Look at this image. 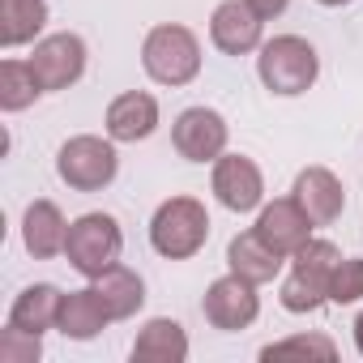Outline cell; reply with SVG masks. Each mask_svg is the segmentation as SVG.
I'll use <instances>...</instances> for the list:
<instances>
[{"label":"cell","instance_id":"obj_6","mask_svg":"<svg viewBox=\"0 0 363 363\" xmlns=\"http://www.w3.org/2000/svg\"><path fill=\"white\" fill-rule=\"evenodd\" d=\"M120 171V158H116V145L103 141V137H69L56 154V175L65 179L69 189L77 193H99L107 189Z\"/></svg>","mask_w":363,"mask_h":363},{"label":"cell","instance_id":"obj_24","mask_svg":"<svg viewBox=\"0 0 363 363\" xmlns=\"http://www.w3.org/2000/svg\"><path fill=\"white\" fill-rule=\"evenodd\" d=\"M291 354H316V359H337V346L325 333H295L286 342H274L261 350V359H291Z\"/></svg>","mask_w":363,"mask_h":363},{"label":"cell","instance_id":"obj_22","mask_svg":"<svg viewBox=\"0 0 363 363\" xmlns=\"http://www.w3.org/2000/svg\"><path fill=\"white\" fill-rule=\"evenodd\" d=\"M43 94L30 60H5L0 65V107L5 111H26L35 99Z\"/></svg>","mask_w":363,"mask_h":363},{"label":"cell","instance_id":"obj_20","mask_svg":"<svg viewBox=\"0 0 363 363\" xmlns=\"http://www.w3.org/2000/svg\"><path fill=\"white\" fill-rule=\"evenodd\" d=\"M94 286H99V299H103V308L111 312V320H128V316H137L141 303H145V282H141V274H133L128 265H111L107 274L94 278Z\"/></svg>","mask_w":363,"mask_h":363},{"label":"cell","instance_id":"obj_3","mask_svg":"<svg viewBox=\"0 0 363 363\" xmlns=\"http://www.w3.org/2000/svg\"><path fill=\"white\" fill-rule=\"evenodd\" d=\"M257 73L265 82L269 94H282V99H295L303 90H312L316 73H320V56L308 39L299 35H278L269 43H261V56H257Z\"/></svg>","mask_w":363,"mask_h":363},{"label":"cell","instance_id":"obj_14","mask_svg":"<svg viewBox=\"0 0 363 363\" xmlns=\"http://www.w3.org/2000/svg\"><path fill=\"white\" fill-rule=\"evenodd\" d=\"M22 244L35 261H52L65 252L69 244V223L60 214L56 201H30L26 206V218H22Z\"/></svg>","mask_w":363,"mask_h":363},{"label":"cell","instance_id":"obj_13","mask_svg":"<svg viewBox=\"0 0 363 363\" xmlns=\"http://www.w3.org/2000/svg\"><path fill=\"white\" fill-rule=\"evenodd\" d=\"M257 235H261L274 252H282V257L291 261V257L312 240V218L299 210L295 197H278L274 206L261 210V218H257Z\"/></svg>","mask_w":363,"mask_h":363},{"label":"cell","instance_id":"obj_15","mask_svg":"<svg viewBox=\"0 0 363 363\" xmlns=\"http://www.w3.org/2000/svg\"><path fill=\"white\" fill-rule=\"evenodd\" d=\"M158 128V103L145 90H124L107 107V137L111 141H145Z\"/></svg>","mask_w":363,"mask_h":363},{"label":"cell","instance_id":"obj_23","mask_svg":"<svg viewBox=\"0 0 363 363\" xmlns=\"http://www.w3.org/2000/svg\"><path fill=\"white\" fill-rule=\"evenodd\" d=\"M43 354V333L5 325L0 329V363H35Z\"/></svg>","mask_w":363,"mask_h":363},{"label":"cell","instance_id":"obj_7","mask_svg":"<svg viewBox=\"0 0 363 363\" xmlns=\"http://www.w3.org/2000/svg\"><path fill=\"white\" fill-rule=\"evenodd\" d=\"M30 69H35L43 94L77 86L82 73H86V39H82V35H69V30L39 39L35 52H30Z\"/></svg>","mask_w":363,"mask_h":363},{"label":"cell","instance_id":"obj_11","mask_svg":"<svg viewBox=\"0 0 363 363\" xmlns=\"http://www.w3.org/2000/svg\"><path fill=\"white\" fill-rule=\"evenodd\" d=\"M261 30H265V18L248 5V0H223L210 18V39L218 52L227 56H248L261 48Z\"/></svg>","mask_w":363,"mask_h":363},{"label":"cell","instance_id":"obj_1","mask_svg":"<svg viewBox=\"0 0 363 363\" xmlns=\"http://www.w3.org/2000/svg\"><path fill=\"white\" fill-rule=\"evenodd\" d=\"M210 240V214L197 197H167L150 218V244L167 261H189Z\"/></svg>","mask_w":363,"mask_h":363},{"label":"cell","instance_id":"obj_28","mask_svg":"<svg viewBox=\"0 0 363 363\" xmlns=\"http://www.w3.org/2000/svg\"><path fill=\"white\" fill-rule=\"evenodd\" d=\"M316 5H325V9H342V5H350V0H316Z\"/></svg>","mask_w":363,"mask_h":363},{"label":"cell","instance_id":"obj_2","mask_svg":"<svg viewBox=\"0 0 363 363\" xmlns=\"http://www.w3.org/2000/svg\"><path fill=\"white\" fill-rule=\"evenodd\" d=\"M342 252L329 240H308L295 257H291V274L282 282V308L295 316L320 312L329 303V278L337 269Z\"/></svg>","mask_w":363,"mask_h":363},{"label":"cell","instance_id":"obj_26","mask_svg":"<svg viewBox=\"0 0 363 363\" xmlns=\"http://www.w3.org/2000/svg\"><path fill=\"white\" fill-rule=\"evenodd\" d=\"M248 5L265 18V22H274V18H282L286 13V5H291V0H248Z\"/></svg>","mask_w":363,"mask_h":363},{"label":"cell","instance_id":"obj_16","mask_svg":"<svg viewBox=\"0 0 363 363\" xmlns=\"http://www.w3.org/2000/svg\"><path fill=\"white\" fill-rule=\"evenodd\" d=\"M189 359V333L171 316H154L141 325L133 342V363H184Z\"/></svg>","mask_w":363,"mask_h":363},{"label":"cell","instance_id":"obj_8","mask_svg":"<svg viewBox=\"0 0 363 363\" xmlns=\"http://www.w3.org/2000/svg\"><path fill=\"white\" fill-rule=\"evenodd\" d=\"M227 120L214 111V107H189L179 111L175 124H171V145L179 150V158L189 162H214L227 154Z\"/></svg>","mask_w":363,"mask_h":363},{"label":"cell","instance_id":"obj_19","mask_svg":"<svg viewBox=\"0 0 363 363\" xmlns=\"http://www.w3.org/2000/svg\"><path fill=\"white\" fill-rule=\"evenodd\" d=\"M60 303H65V291H60V286H52V282H35V286H26V291L13 299V308H9V325L30 329V333H48V329L60 325Z\"/></svg>","mask_w":363,"mask_h":363},{"label":"cell","instance_id":"obj_25","mask_svg":"<svg viewBox=\"0 0 363 363\" xmlns=\"http://www.w3.org/2000/svg\"><path fill=\"white\" fill-rule=\"evenodd\" d=\"M363 299V257H342L329 278V303H359Z\"/></svg>","mask_w":363,"mask_h":363},{"label":"cell","instance_id":"obj_21","mask_svg":"<svg viewBox=\"0 0 363 363\" xmlns=\"http://www.w3.org/2000/svg\"><path fill=\"white\" fill-rule=\"evenodd\" d=\"M48 26V0H0V48L35 43Z\"/></svg>","mask_w":363,"mask_h":363},{"label":"cell","instance_id":"obj_27","mask_svg":"<svg viewBox=\"0 0 363 363\" xmlns=\"http://www.w3.org/2000/svg\"><path fill=\"white\" fill-rule=\"evenodd\" d=\"M354 346H359V354H363V312L354 316Z\"/></svg>","mask_w":363,"mask_h":363},{"label":"cell","instance_id":"obj_9","mask_svg":"<svg viewBox=\"0 0 363 363\" xmlns=\"http://www.w3.org/2000/svg\"><path fill=\"white\" fill-rule=\"evenodd\" d=\"M201 312L214 329L223 333H235V329H248L257 316H261V295H257V282L240 278V274H227L218 282H210L206 299H201Z\"/></svg>","mask_w":363,"mask_h":363},{"label":"cell","instance_id":"obj_10","mask_svg":"<svg viewBox=\"0 0 363 363\" xmlns=\"http://www.w3.org/2000/svg\"><path fill=\"white\" fill-rule=\"evenodd\" d=\"M214 197L231 210V214H248L265 201V179L261 167L244 154H223L214 158Z\"/></svg>","mask_w":363,"mask_h":363},{"label":"cell","instance_id":"obj_5","mask_svg":"<svg viewBox=\"0 0 363 363\" xmlns=\"http://www.w3.org/2000/svg\"><path fill=\"white\" fill-rule=\"evenodd\" d=\"M120 252H124V231L111 214H82L77 223H69L65 257L82 278L94 282L99 274H107L111 265H120Z\"/></svg>","mask_w":363,"mask_h":363},{"label":"cell","instance_id":"obj_18","mask_svg":"<svg viewBox=\"0 0 363 363\" xmlns=\"http://www.w3.org/2000/svg\"><path fill=\"white\" fill-rule=\"evenodd\" d=\"M107 320H111V312L103 308V299H99V286H82V291H69L65 295V303H60V333L65 337H73V342H90V337H99L103 329H107Z\"/></svg>","mask_w":363,"mask_h":363},{"label":"cell","instance_id":"obj_17","mask_svg":"<svg viewBox=\"0 0 363 363\" xmlns=\"http://www.w3.org/2000/svg\"><path fill=\"white\" fill-rule=\"evenodd\" d=\"M227 265H231V274H240V278L265 286V282H274V278L282 274L286 257L274 252V248L257 235V227H252V231H244V235H235V240L227 244Z\"/></svg>","mask_w":363,"mask_h":363},{"label":"cell","instance_id":"obj_12","mask_svg":"<svg viewBox=\"0 0 363 363\" xmlns=\"http://www.w3.org/2000/svg\"><path fill=\"white\" fill-rule=\"evenodd\" d=\"M291 197L299 201V210L312 218V227H329L342 218V206H346V193H342V179L329 171V167H303L295 175V189Z\"/></svg>","mask_w":363,"mask_h":363},{"label":"cell","instance_id":"obj_4","mask_svg":"<svg viewBox=\"0 0 363 363\" xmlns=\"http://www.w3.org/2000/svg\"><path fill=\"white\" fill-rule=\"evenodd\" d=\"M141 65L158 86H189L201 73V43L189 26L162 22L141 43Z\"/></svg>","mask_w":363,"mask_h":363}]
</instances>
